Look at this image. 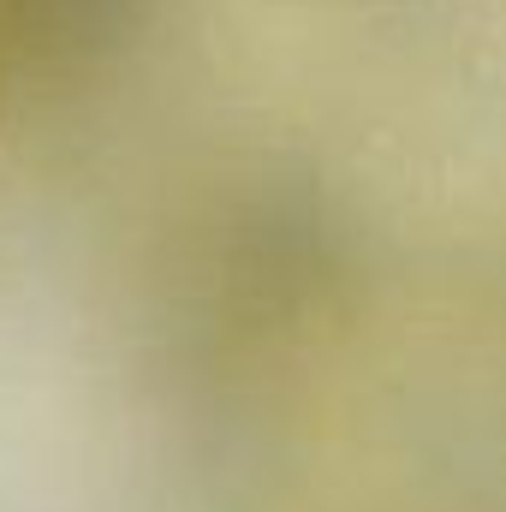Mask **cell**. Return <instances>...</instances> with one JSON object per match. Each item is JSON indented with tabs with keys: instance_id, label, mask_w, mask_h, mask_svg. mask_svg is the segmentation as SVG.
<instances>
[{
	"instance_id": "6da1fadb",
	"label": "cell",
	"mask_w": 506,
	"mask_h": 512,
	"mask_svg": "<svg viewBox=\"0 0 506 512\" xmlns=\"http://www.w3.org/2000/svg\"><path fill=\"white\" fill-rule=\"evenodd\" d=\"M161 0H0V48L42 66H90L131 48Z\"/></svg>"
},
{
	"instance_id": "7a4b0ae2",
	"label": "cell",
	"mask_w": 506,
	"mask_h": 512,
	"mask_svg": "<svg viewBox=\"0 0 506 512\" xmlns=\"http://www.w3.org/2000/svg\"><path fill=\"white\" fill-rule=\"evenodd\" d=\"M0 60H6V48H0Z\"/></svg>"
}]
</instances>
